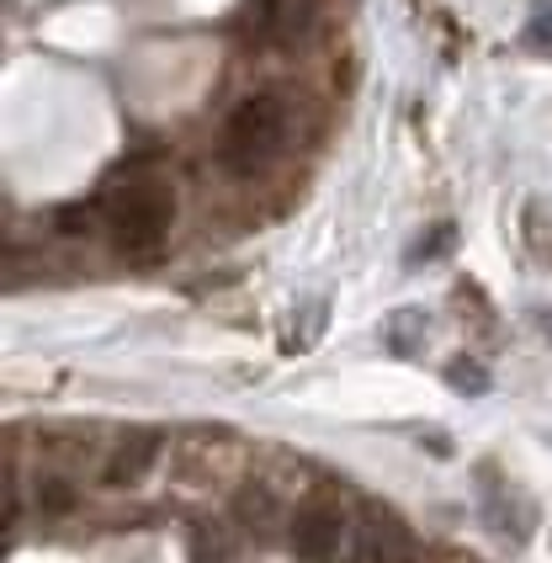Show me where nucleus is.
Listing matches in <instances>:
<instances>
[{
    "label": "nucleus",
    "instance_id": "9",
    "mask_svg": "<svg viewBox=\"0 0 552 563\" xmlns=\"http://www.w3.org/2000/svg\"><path fill=\"white\" fill-rule=\"evenodd\" d=\"M526 48L537 54H552V0H542L531 16H526Z\"/></svg>",
    "mask_w": 552,
    "mask_h": 563
},
{
    "label": "nucleus",
    "instance_id": "2",
    "mask_svg": "<svg viewBox=\"0 0 552 563\" xmlns=\"http://www.w3.org/2000/svg\"><path fill=\"white\" fill-rule=\"evenodd\" d=\"M170 223H176V191L159 176H144L107 202V240L118 255H154L170 240Z\"/></svg>",
    "mask_w": 552,
    "mask_h": 563
},
{
    "label": "nucleus",
    "instance_id": "4",
    "mask_svg": "<svg viewBox=\"0 0 552 563\" xmlns=\"http://www.w3.org/2000/svg\"><path fill=\"white\" fill-rule=\"evenodd\" d=\"M345 532H351V521H345V510H340L330 495L303 500L298 505V516H292V548H298V559H308V563L335 559Z\"/></svg>",
    "mask_w": 552,
    "mask_h": 563
},
{
    "label": "nucleus",
    "instance_id": "1",
    "mask_svg": "<svg viewBox=\"0 0 552 563\" xmlns=\"http://www.w3.org/2000/svg\"><path fill=\"white\" fill-rule=\"evenodd\" d=\"M287 128H292L287 96H276V91L245 96V101L223 118V128H218V159H223L234 176H261V170L281 155Z\"/></svg>",
    "mask_w": 552,
    "mask_h": 563
},
{
    "label": "nucleus",
    "instance_id": "8",
    "mask_svg": "<svg viewBox=\"0 0 552 563\" xmlns=\"http://www.w3.org/2000/svg\"><path fill=\"white\" fill-rule=\"evenodd\" d=\"M446 383L467 394V399H478V394H489V367L478 362V356H452L446 362Z\"/></svg>",
    "mask_w": 552,
    "mask_h": 563
},
{
    "label": "nucleus",
    "instance_id": "5",
    "mask_svg": "<svg viewBox=\"0 0 552 563\" xmlns=\"http://www.w3.org/2000/svg\"><path fill=\"white\" fill-rule=\"evenodd\" d=\"M154 457H159V431H128V437L112 446V457H107V484H112V489L139 484V478L154 468Z\"/></svg>",
    "mask_w": 552,
    "mask_h": 563
},
{
    "label": "nucleus",
    "instance_id": "6",
    "mask_svg": "<svg viewBox=\"0 0 552 563\" xmlns=\"http://www.w3.org/2000/svg\"><path fill=\"white\" fill-rule=\"evenodd\" d=\"M234 516L245 521L250 532H272V521H276V495H272V484H261V478H245V484L234 489Z\"/></svg>",
    "mask_w": 552,
    "mask_h": 563
},
{
    "label": "nucleus",
    "instance_id": "3",
    "mask_svg": "<svg viewBox=\"0 0 552 563\" xmlns=\"http://www.w3.org/2000/svg\"><path fill=\"white\" fill-rule=\"evenodd\" d=\"M473 489H478V510H484V527H489L499 542H510V548H521L526 537H531V500H526L521 489L505 478V473L494 468H478L473 473Z\"/></svg>",
    "mask_w": 552,
    "mask_h": 563
},
{
    "label": "nucleus",
    "instance_id": "7",
    "mask_svg": "<svg viewBox=\"0 0 552 563\" xmlns=\"http://www.w3.org/2000/svg\"><path fill=\"white\" fill-rule=\"evenodd\" d=\"M383 335H388V345H394V351L415 356V351H420V341H426V313H420V309H399L394 319H388V330H383Z\"/></svg>",
    "mask_w": 552,
    "mask_h": 563
},
{
    "label": "nucleus",
    "instance_id": "10",
    "mask_svg": "<svg viewBox=\"0 0 552 563\" xmlns=\"http://www.w3.org/2000/svg\"><path fill=\"white\" fill-rule=\"evenodd\" d=\"M43 510H48V516L75 510V489H69V478H64V473H48V478H43Z\"/></svg>",
    "mask_w": 552,
    "mask_h": 563
}]
</instances>
